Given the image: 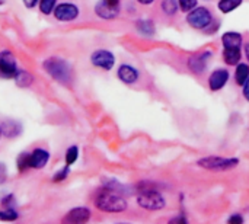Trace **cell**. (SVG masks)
Segmentation results:
<instances>
[{"instance_id": "cb8c5ba5", "label": "cell", "mask_w": 249, "mask_h": 224, "mask_svg": "<svg viewBox=\"0 0 249 224\" xmlns=\"http://www.w3.org/2000/svg\"><path fill=\"white\" fill-rule=\"evenodd\" d=\"M28 168H29V153H20L18 157V169L23 172Z\"/></svg>"}, {"instance_id": "d6a6232c", "label": "cell", "mask_w": 249, "mask_h": 224, "mask_svg": "<svg viewBox=\"0 0 249 224\" xmlns=\"http://www.w3.org/2000/svg\"><path fill=\"white\" fill-rule=\"evenodd\" d=\"M137 1H139L140 4H144V6H149V4H152V3H153L155 0H137Z\"/></svg>"}, {"instance_id": "836d02e7", "label": "cell", "mask_w": 249, "mask_h": 224, "mask_svg": "<svg viewBox=\"0 0 249 224\" xmlns=\"http://www.w3.org/2000/svg\"><path fill=\"white\" fill-rule=\"evenodd\" d=\"M245 57H247V60L249 61V42L245 45Z\"/></svg>"}, {"instance_id": "e575fe53", "label": "cell", "mask_w": 249, "mask_h": 224, "mask_svg": "<svg viewBox=\"0 0 249 224\" xmlns=\"http://www.w3.org/2000/svg\"><path fill=\"white\" fill-rule=\"evenodd\" d=\"M108 3L114 4V6H120V0H107Z\"/></svg>"}, {"instance_id": "d4e9b609", "label": "cell", "mask_w": 249, "mask_h": 224, "mask_svg": "<svg viewBox=\"0 0 249 224\" xmlns=\"http://www.w3.org/2000/svg\"><path fill=\"white\" fill-rule=\"evenodd\" d=\"M0 220L1 222H15L18 220V213L12 208L0 211Z\"/></svg>"}, {"instance_id": "3957f363", "label": "cell", "mask_w": 249, "mask_h": 224, "mask_svg": "<svg viewBox=\"0 0 249 224\" xmlns=\"http://www.w3.org/2000/svg\"><path fill=\"white\" fill-rule=\"evenodd\" d=\"M44 69L47 70V73L57 82L63 83V85H67L71 82V76H73V71H71V67L70 64L63 60V58H57V57H53V58H48L44 61Z\"/></svg>"}, {"instance_id": "2e32d148", "label": "cell", "mask_w": 249, "mask_h": 224, "mask_svg": "<svg viewBox=\"0 0 249 224\" xmlns=\"http://www.w3.org/2000/svg\"><path fill=\"white\" fill-rule=\"evenodd\" d=\"M241 57H242L241 48H225V50H223V60H225V63L229 64V66H236V64H239Z\"/></svg>"}, {"instance_id": "5bb4252c", "label": "cell", "mask_w": 249, "mask_h": 224, "mask_svg": "<svg viewBox=\"0 0 249 224\" xmlns=\"http://www.w3.org/2000/svg\"><path fill=\"white\" fill-rule=\"evenodd\" d=\"M50 160V153L44 149H35L32 153H29V168L34 169H42Z\"/></svg>"}, {"instance_id": "4316f807", "label": "cell", "mask_w": 249, "mask_h": 224, "mask_svg": "<svg viewBox=\"0 0 249 224\" xmlns=\"http://www.w3.org/2000/svg\"><path fill=\"white\" fill-rule=\"evenodd\" d=\"M69 172H70V166L69 165H66L60 172H57V173H54V176H53V181L54 182H61V181H64L66 178H67V175H69Z\"/></svg>"}, {"instance_id": "484cf974", "label": "cell", "mask_w": 249, "mask_h": 224, "mask_svg": "<svg viewBox=\"0 0 249 224\" xmlns=\"http://www.w3.org/2000/svg\"><path fill=\"white\" fill-rule=\"evenodd\" d=\"M178 6L182 12L188 13L194 7H197V0H178Z\"/></svg>"}, {"instance_id": "83f0119b", "label": "cell", "mask_w": 249, "mask_h": 224, "mask_svg": "<svg viewBox=\"0 0 249 224\" xmlns=\"http://www.w3.org/2000/svg\"><path fill=\"white\" fill-rule=\"evenodd\" d=\"M228 222H229L231 224H242L244 223V217H242L241 214H238V213H236V214L231 216Z\"/></svg>"}, {"instance_id": "d590c367", "label": "cell", "mask_w": 249, "mask_h": 224, "mask_svg": "<svg viewBox=\"0 0 249 224\" xmlns=\"http://www.w3.org/2000/svg\"><path fill=\"white\" fill-rule=\"evenodd\" d=\"M0 137H1V128H0Z\"/></svg>"}, {"instance_id": "44dd1931", "label": "cell", "mask_w": 249, "mask_h": 224, "mask_svg": "<svg viewBox=\"0 0 249 224\" xmlns=\"http://www.w3.org/2000/svg\"><path fill=\"white\" fill-rule=\"evenodd\" d=\"M160 7H162L163 13L168 15V16H174L178 12V9H179L178 0H162Z\"/></svg>"}, {"instance_id": "8fae6325", "label": "cell", "mask_w": 249, "mask_h": 224, "mask_svg": "<svg viewBox=\"0 0 249 224\" xmlns=\"http://www.w3.org/2000/svg\"><path fill=\"white\" fill-rule=\"evenodd\" d=\"M89 219H90V210L86 207H77L69 211V214L64 217L63 222L70 224H83L89 222Z\"/></svg>"}, {"instance_id": "ffe728a7", "label": "cell", "mask_w": 249, "mask_h": 224, "mask_svg": "<svg viewBox=\"0 0 249 224\" xmlns=\"http://www.w3.org/2000/svg\"><path fill=\"white\" fill-rule=\"evenodd\" d=\"M242 1L244 0H220L217 6H219V10L222 13H229V12L238 9L242 4Z\"/></svg>"}, {"instance_id": "ac0fdd59", "label": "cell", "mask_w": 249, "mask_h": 224, "mask_svg": "<svg viewBox=\"0 0 249 224\" xmlns=\"http://www.w3.org/2000/svg\"><path fill=\"white\" fill-rule=\"evenodd\" d=\"M249 79V64L245 63H239L236 64V70H235V80L238 86H242Z\"/></svg>"}, {"instance_id": "7c38bea8", "label": "cell", "mask_w": 249, "mask_h": 224, "mask_svg": "<svg viewBox=\"0 0 249 224\" xmlns=\"http://www.w3.org/2000/svg\"><path fill=\"white\" fill-rule=\"evenodd\" d=\"M118 79L125 85H133L139 80V70L128 64H121L117 71Z\"/></svg>"}, {"instance_id": "277c9868", "label": "cell", "mask_w": 249, "mask_h": 224, "mask_svg": "<svg viewBox=\"0 0 249 224\" xmlns=\"http://www.w3.org/2000/svg\"><path fill=\"white\" fill-rule=\"evenodd\" d=\"M197 165L203 169L213 171V172H223L231 171L239 165V159L235 157H220V156H207L197 162Z\"/></svg>"}, {"instance_id": "603a6c76", "label": "cell", "mask_w": 249, "mask_h": 224, "mask_svg": "<svg viewBox=\"0 0 249 224\" xmlns=\"http://www.w3.org/2000/svg\"><path fill=\"white\" fill-rule=\"evenodd\" d=\"M77 156H79V149L76 146L69 147L67 152H66V165L71 166L77 160Z\"/></svg>"}, {"instance_id": "6da1fadb", "label": "cell", "mask_w": 249, "mask_h": 224, "mask_svg": "<svg viewBox=\"0 0 249 224\" xmlns=\"http://www.w3.org/2000/svg\"><path fill=\"white\" fill-rule=\"evenodd\" d=\"M93 203L98 210L105 213H123L128 208L125 198L120 192L109 190L107 187L98 191Z\"/></svg>"}, {"instance_id": "7402d4cb", "label": "cell", "mask_w": 249, "mask_h": 224, "mask_svg": "<svg viewBox=\"0 0 249 224\" xmlns=\"http://www.w3.org/2000/svg\"><path fill=\"white\" fill-rule=\"evenodd\" d=\"M39 10L44 15H50L51 12H54L55 6H57V0H39Z\"/></svg>"}, {"instance_id": "1f68e13d", "label": "cell", "mask_w": 249, "mask_h": 224, "mask_svg": "<svg viewBox=\"0 0 249 224\" xmlns=\"http://www.w3.org/2000/svg\"><path fill=\"white\" fill-rule=\"evenodd\" d=\"M171 223H187V220L184 219V217H177V219H172L171 220Z\"/></svg>"}, {"instance_id": "5b68a950", "label": "cell", "mask_w": 249, "mask_h": 224, "mask_svg": "<svg viewBox=\"0 0 249 224\" xmlns=\"http://www.w3.org/2000/svg\"><path fill=\"white\" fill-rule=\"evenodd\" d=\"M187 22L194 29H206L213 22V15L206 6H197L187 15Z\"/></svg>"}, {"instance_id": "f546056e", "label": "cell", "mask_w": 249, "mask_h": 224, "mask_svg": "<svg viewBox=\"0 0 249 224\" xmlns=\"http://www.w3.org/2000/svg\"><path fill=\"white\" fill-rule=\"evenodd\" d=\"M242 95H244V98L249 102V79L242 85Z\"/></svg>"}, {"instance_id": "4fadbf2b", "label": "cell", "mask_w": 249, "mask_h": 224, "mask_svg": "<svg viewBox=\"0 0 249 224\" xmlns=\"http://www.w3.org/2000/svg\"><path fill=\"white\" fill-rule=\"evenodd\" d=\"M210 55H212V52H209V51L193 55V57L188 60V67H190V70L194 71L196 74H200V73L206 69Z\"/></svg>"}, {"instance_id": "e0dca14e", "label": "cell", "mask_w": 249, "mask_h": 224, "mask_svg": "<svg viewBox=\"0 0 249 224\" xmlns=\"http://www.w3.org/2000/svg\"><path fill=\"white\" fill-rule=\"evenodd\" d=\"M137 31L143 35V36H153L155 35V25L150 19H140L136 23Z\"/></svg>"}, {"instance_id": "f1b7e54d", "label": "cell", "mask_w": 249, "mask_h": 224, "mask_svg": "<svg viewBox=\"0 0 249 224\" xmlns=\"http://www.w3.org/2000/svg\"><path fill=\"white\" fill-rule=\"evenodd\" d=\"M6 178H7L6 166H4V163H0V185L6 182Z\"/></svg>"}, {"instance_id": "52a82bcc", "label": "cell", "mask_w": 249, "mask_h": 224, "mask_svg": "<svg viewBox=\"0 0 249 224\" xmlns=\"http://www.w3.org/2000/svg\"><path fill=\"white\" fill-rule=\"evenodd\" d=\"M90 63L102 70H111L115 64V57L108 50H96L90 55Z\"/></svg>"}, {"instance_id": "4dcf8cb0", "label": "cell", "mask_w": 249, "mask_h": 224, "mask_svg": "<svg viewBox=\"0 0 249 224\" xmlns=\"http://www.w3.org/2000/svg\"><path fill=\"white\" fill-rule=\"evenodd\" d=\"M38 3H39V0H23V4H25L28 9H32V7H35Z\"/></svg>"}, {"instance_id": "7a4b0ae2", "label": "cell", "mask_w": 249, "mask_h": 224, "mask_svg": "<svg viewBox=\"0 0 249 224\" xmlns=\"http://www.w3.org/2000/svg\"><path fill=\"white\" fill-rule=\"evenodd\" d=\"M137 204L149 211H159L166 206L163 195L152 182H140L137 185Z\"/></svg>"}, {"instance_id": "9c48e42d", "label": "cell", "mask_w": 249, "mask_h": 224, "mask_svg": "<svg viewBox=\"0 0 249 224\" xmlns=\"http://www.w3.org/2000/svg\"><path fill=\"white\" fill-rule=\"evenodd\" d=\"M231 79V73L226 70V69H217L214 70L210 77H209V86L212 90H220L226 86V83L229 82Z\"/></svg>"}, {"instance_id": "d6986e66", "label": "cell", "mask_w": 249, "mask_h": 224, "mask_svg": "<svg viewBox=\"0 0 249 224\" xmlns=\"http://www.w3.org/2000/svg\"><path fill=\"white\" fill-rule=\"evenodd\" d=\"M15 80H16V85L20 86V87H28L32 82H34V77L26 71V70H18L16 76H15Z\"/></svg>"}, {"instance_id": "30bf717a", "label": "cell", "mask_w": 249, "mask_h": 224, "mask_svg": "<svg viewBox=\"0 0 249 224\" xmlns=\"http://www.w3.org/2000/svg\"><path fill=\"white\" fill-rule=\"evenodd\" d=\"M95 13L102 17V19H115L120 15V6H114L111 3H108L107 0H99L95 4Z\"/></svg>"}, {"instance_id": "8992f818", "label": "cell", "mask_w": 249, "mask_h": 224, "mask_svg": "<svg viewBox=\"0 0 249 224\" xmlns=\"http://www.w3.org/2000/svg\"><path fill=\"white\" fill-rule=\"evenodd\" d=\"M18 73L16 58L10 51H1L0 52V76L6 79H15Z\"/></svg>"}, {"instance_id": "9a60e30c", "label": "cell", "mask_w": 249, "mask_h": 224, "mask_svg": "<svg viewBox=\"0 0 249 224\" xmlns=\"http://www.w3.org/2000/svg\"><path fill=\"white\" fill-rule=\"evenodd\" d=\"M222 44L223 48H241L242 45V35L239 32H226L222 36Z\"/></svg>"}, {"instance_id": "ba28073f", "label": "cell", "mask_w": 249, "mask_h": 224, "mask_svg": "<svg viewBox=\"0 0 249 224\" xmlns=\"http://www.w3.org/2000/svg\"><path fill=\"white\" fill-rule=\"evenodd\" d=\"M54 16H55V19H58L61 22H70L79 16V9L73 3H61V4L55 6Z\"/></svg>"}]
</instances>
